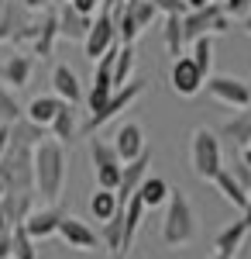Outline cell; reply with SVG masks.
Wrapping results in <instances>:
<instances>
[{
    "instance_id": "4fadbf2b",
    "label": "cell",
    "mask_w": 251,
    "mask_h": 259,
    "mask_svg": "<svg viewBox=\"0 0 251 259\" xmlns=\"http://www.w3.org/2000/svg\"><path fill=\"white\" fill-rule=\"evenodd\" d=\"M31 69H35V59H31V52H7V56H0V83L4 87H11V90H18L24 83L31 80Z\"/></svg>"
},
{
    "instance_id": "8992f818",
    "label": "cell",
    "mask_w": 251,
    "mask_h": 259,
    "mask_svg": "<svg viewBox=\"0 0 251 259\" xmlns=\"http://www.w3.org/2000/svg\"><path fill=\"white\" fill-rule=\"evenodd\" d=\"M227 28H231V18L224 14L220 0H213V4H207V7H193V11L182 14V35H186V45H193V41L203 38V35H224Z\"/></svg>"
},
{
    "instance_id": "b9f144b4",
    "label": "cell",
    "mask_w": 251,
    "mask_h": 259,
    "mask_svg": "<svg viewBox=\"0 0 251 259\" xmlns=\"http://www.w3.org/2000/svg\"><path fill=\"white\" fill-rule=\"evenodd\" d=\"M241 162H244V166H248V169H251V142H248V145H244V149H241Z\"/></svg>"
},
{
    "instance_id": "f1b7e54d",
    "label": "cell",
    "mask_w": 251,
    "mask_h": 259,
    "mask_svg": "<svg viewBox=\"0 0 251 259\" xmlns=\"http://www.w3.org/2000/svg\"><path fill=\"white\" fill-rule=\"evenodd\" d=\"M120 211V204H117V194L114 190H107V187H97V194L90 197V214H93V221H110Z\"/></svg>"
},
{
    "instance_id": "f546056e",
    "label": "cell",
    "mask_w": 251,
    "mask_h": 259,
    "mask_svg": "<svg viewBox=\"0 0 251 259\" xmlns=\"http://www.w3.org/2000/svg\"><path fill=\"white\" fill-rule=\"evenodd\" d=\"M131 73H135V45H120L114 59V90L131 80Z\"/></svg>"
},
{
    "instance_id": "83f0119b",
    "label": "cell",
    "mask_w": 251,
    "mask_h": 259,
    "mask_svg": "<svg viewBox=\"0 0 251 259\" xmlns=\"http://www.w3.org/2000/svg\"><path fill=\"white\" fill-rule=\"evenodd\" d=\"M162 41H165V52L179 59V56H186V35H182V14H172V18H165V28H162Z\"/></svg>"
},
{
    "instance_id": "f35d334b",
    "label": "cell",
    "mask_w": 251,
    "mask_h": 259,
    "mask_svg": "<svg viewBox=\"0 0 251 259\" xmlns=\"http://www.w3.org/2000/svg\"><path fill=\"white\" fill-rule=\"evenodd\" d=\"M7 145H11V124H0V156L7 152Z\"/></svg>"
},
{
    "instance_id": "44dd1931",
    "label": "cell",
    "mask_w": 251,
    "mask_h": 259,
    "mask_svg": "<svg viewBox=\"0 0 251 259\" xmlns=\"http://www.w3.org/2000/svg\"><path fill=\"white\" fill-rule=\"evenodd\" d=\"M217 135L220 139H227L231 145H237V149H244L251 142V104L248 107H241L234 118H227L220 128H217Z\"/></svg>"
},
{
    "instance_id": "3957f363",
    "label": "cell",
    "mask_w": 251,
    "mask_h": 259,
    "mask_svg": "<svg viewBox=\"0 0 251 259\" xmlns=\"http://www.w3.org/2000/svg\"><path fill=\"white\" fill-rule=\"evenodd\" d=\"M35 149L31 145H21L11 142L7 152L0 156V187L4 190H14V194H35Z\"/></svg>"
},
{
    "instance_id": "ba28073f",
    "label": "cell",
    "mask_w": 251,
    "mask_h": 259,
    "mask_svg": "<svg viewBox=\"0 0 251 259\" xmlns=\"http://www.w3.org/2000/svg\"><path fill=\"white\" fill-rule=\"evenodd\" d=\"M203 90H207V94H210L217 104H224V107H234V111H241V107H248V104H251L248 80H241V76L210 73V76H207V83H203Z\"/></svg>"
},
{
    "instance_id": "7dc6e473",
    "label": "cell",
    "mask_w": 251,
    "mask_h": 259,
    "mask_svg": "<svg viewBox=\"0 0 251 259\" xmlns=\"http://www.w3.org/2000/svg\"><path fill=\"white\" fill-rule=\"evenodd\" d=\"M248 90H251V80H248Z\"/></svg>"
},
{
    "instance_id": "60d3db41",
    "label": "cell",
    "mask_w": 251,
    "mask_h": 259,
    "mask_svg": "<svg viewBox=\"0 0 251 259\" xmlns=\"http://www.w3.org/2000/svg\"><path fill=\"white\" fill-rule=\"evenodd\" d=\"M241 221L251 228V190H248V204H244V211H241Z\"/></svg>"
},
{
    "instance_id": "bcb514c9",
    "label": "cell",
    "mask_w": 251,
    "mask_h": 259,
    "mask_svg": "<svg viewBox=\"0 0 251 259\" xmlns=\"http://www.w3.org/2000/svg\"><path fill=\"white\" fill-rule=\"evenodd\" d=\"M4 7H7V0H0V11H4Z\"/></svg>"
},
{
    "instance_id": "c3c4849f",
    "label": "cell",
    "mask_w": 251,
    "mask_h": 259,
    "mask_svg": "<svg viewBox=\"0 0 251 259\" xmlns=\"http://www.w3.org/2000/svg\"><path fill=\"white\" fill-rule=\"evenodd\" d=\"M100 4H103V0H100Z\"/></svg>"
},
{
    "instance_id": "2e32d148",
    "label": "cell",
    "mask_w": 251,
    "mask_h": 259,
    "mask_svg": "<svg viewBox=\"0 0 251 259\" xmlns=\"http://www.w3.org/2000/svg\"><path fill=\"white\" fill-rule=\"evenodd\" d=\"M110 145H114V152L120 156V162L138 159V156L148 149V145H145V128H141L138 121H124V124H120V128L114 132Z\"/></svg>"
},
{
    "instance_id": "cb8c5ba5",
    "label": "cell",
    "mask_w": 251,
    "mask_h": 259,
    "mask_svg": "<svg viewBox=\"0 0 251 259\" xmlns=\"http://www.w3.org/2000/svg\"><path fill=\"white\" fill-rule=\"evenodd\" d=\"M210 183L217 187V194L227 200V204H234L237 211H244V204H248V190H244V187L237 183V177H234L227 166H224V169H220V173H217V177H213Z\"/></svg>"
},
{
    "instance_id": "836d02e7",
    "label": "cell",
    "mask_w": 251,
    "mask_h": 259,
    "mask_svg": "<svg viewBox=\"0 0 251 259\" xmlns=\"http://www.w3.org/2000/svg\"><path fill=\"white\" fill-rule=\"evenodd\" d=\"M155 11L158 14H165V18H172V14H186L190 7H186V0H152Z\"/></svg>"
},
{
    "instance_id": "ac0fdd59",
    "label": "cell",
    "mask_w": 251,
    "mask_h": 259,
    "mask_svg": "<svg viewBox=\"0 0 251 259\" xmlns=\"http://www.w3.org/2000/svg\"><path fill=\"white\" fill-rule=\"evenodd\" d=\"M79 132H83V121H79L76 104H62L58 114H55V121L48 124V139L62 142V145H73V142L79 139Z\"/></svg>"
},
{
    "instance_id": "277c9868",
    "label": "cell",
    "mask_w": 251,
    "mask_h": 259,
    "mask_svg": "<svg viewBox=\"0 0 251 259\" xmlns=\"http://www.w3.org/2000/svg\"><path fill=\"white\" fill-rule=\"evenodd\" d=\"M190 169L200 180H213L224 169V149L213 128H193L190 135Z\"/></svg>"
},
{
    "instance_id": "74e56055",
    "label": "cell",
    "mask_w": 251,
    "mask_h": 259,
    "mask_svg": "<svg viewBox=\"0 0 251 259\" xmlns=\"http://www.w3.org/2000/svg\"><path fill=\"white\" fill-rule=\"evenodd\" d=\"M21 4L28 7V14H35V11H52L55 0H21Z\"/></svg>"
},
{
    "instance_id": "4316f807",
    "label": "cell",
    "mask_w": 251,
    "mask_h": 259,
    "mask_svg": "<svg viewBox=\"0 0 251 259\" xmlns=\"http://www.w3.org/2000/svg\"><path fill=\"white\" fill-rule=\"evenodd\" d=\"M169 190H172V187H169V183H165L162 177H145V180H141V187H138L135 194L141 197V204H145V207H165V200H169Z\"/></svg>"
},
{
    "instance_id": "ffe728a7",
    "label": "cell",
    "mask_w": 251,
    "mask_h": 259,
    "mask_svg": "<svg viewBox=\"0 0 251 259\" xmlns=\"http://www.w3.org/2000/svg\"><path fill=\"white\" fill-rule=\"evenodd\" d=\"M248 232H251V228L241 218L231 221V225H224V228L217 232V239H213V252L234 259V256H237V249H241V245H244V239H248Z\"/></svg>"
},
{
    "instance_id": "8fae6325",
    "label": "cell",
    "mask_w": 251,
    "mask_h": 259,
    "mask_svg": "<svg viewBox=\"0 0 251 259\" xmlns=\"http://www.w3.org/2000/svg\"><path fill=\"white\" fill-rule=\"evenodd\" d=\"M58 239L66 242V249H73V252H97L100 245V232L93 225H86L83 218H73V214H66L62 225H58Z\"/></svg>"
},
{
    "instance_id": "ee69618b",
    "label": "cell",
    "mask_w": 251,
    "mask_h": 259,
    "mask_svg": "<svg viewBox=\"0 0 251 259\" xmlns=\"http://www.w3.org/2000/svg\"><path fill=\"white\" fill-rule=\"evenodd\" d=\"M241 28H244V31H248V35H251V7H248V14L241 18Z\"/></svg>"
},
{
    "instance_id": "d6986e66",
    "label": "cell",
    "mask_w": 251,
    "mask_h": 259,
    "mask_svg": "<svg viewBox=\"0 0 251 259\" xmlns=\"http://www.w3.org/2000/svg\"><path fill=\"white\" fill-rule=\"evenodd\" d=\"M55 38H58V21L55 11H45V18L35 24V38H31V56L38 59H52L55 52Z\"/></svg>"
},
{
    "instance_id": "7402d4cb",
    "label": "cell",
    "mask_w": 251,
    "mask_h": 259,
    "mask_svg": "<svg viewBox=\"0 0 251 259\" xmlns=\"http://www.w3.org/2000/svg\"><path fill=\"white\" fill-rule=\"evenodd\" d=\"M145 204H141V197H131L128 204H120V221H124V252H131V245H135L138 232H141V225H145Z\"/></svg>"
},
{
    "instance_id": "d6a6232c",
    "label": "cell",
    "mask_w": 251,
    "mask_h": 259,
    "mask_svg": "<svg viewBox=\"0 0 251 259\" xmlns=\"http://www.w3.org/2000/svg\"><path fill=\"white\" fill-rule=\"evenodd\" d=\"M190 56L196 59V66L210 76L213 73V35H203V38H196L193 45H190Z\"/></svg>"
},
{
    "instance_id": "e0dca14e",
    "label": "cell",
    "mask_w": 251,
    "mask_h": 259,
    "mask_svg": "<svg viewBox=\"0 0 251 259\" xmlns=\"http://www.w3.org/2000/svg\"><path fill=\"white\" fill-rule=\"evenodd\" d=\"M148 166H152V149H145L138 159L124 162V169H120V183H117V204H128V200L135 197V190L141 187V180L148 177Z\"/></svg>"
},
{
    "instance_id": "f6af8a7d",
    "label": "cell",
    "mask_w": 251,
    "mask_h": 259,
    "mask_svg": "<svg viewBox=\"0 0 251 259\" xmlns=\"http://www.w3.org/2000/svg\"><path fill=\"white\" fill-rule=\"evenodd\" d=\"M210 259H227V256H220V252H213V256Z\"/></svg>"
},
{
    "instance_id": "52a82bcc",
    "label": "cell",
    "mask_w": 251,
    "mask_h": 259,
    "mask_svg": "<svg viewBox=\"0 0 251 259\" xmlns=\"http://www.w3.org/2000/svg\"><path fill=\"white\" fill-rule=\"evenodd\" d=\"M114 45H120V38H117V18H114V11L100 7L97 14H93V24H90L86 38H83V52H86V59L97 62L100 56H107Z\"/></svg>"
},
{
    "instance_id": "1f68e13d",
    "label": "cell",
    "mask_w": 251,
    "mask_h": 259,
    "mask_svg": "<svg viewBox=\"0 0 251 259\" xmlns=\"http://www.w3.org/2000/svg\"><path fill=\"white\" fill-rule=\"evenodd\" d=\"M11 259H38V249H35V239L14 225V232H11Z\"/></svg>"
},
{
    "instance_id": "6da1fadb",
    "label": "cell",
    "mask_w": 251,
    "mask_h": 259,
    "mask_svg": "<svg viewBox=\"0 0 251 259\" xmlns=\"http://www.w3.org/2000/svg\"><path fill=\"white\" fill-rule=\"evenodd\" d=\"M35 194H41L45 200L55 204L58 194L66 190V173H69V156H66V145L55 139H45L35 145Z\"/></svg>"
},
{
    "instance_id": "5bb4252c",
    "label": "cell",
    "mask_w": 251,
    "mask_h": 259,
    "mask_svg": "<svg viewBox=\"0 0 251 259\" xmlns=\"http://www.w3.org/2000/svg\"><path fill=\"white\" fill-rule=\"evenodd\" d=\"M52 11H55V21H58V38H69V41L86 38V31H90V24H93L90 14H79L69 0H58V7H52Z\"/></svg>"
},
{
    "instance_id": "e575fe53",
    "label": "cell",
    "mask_w": 251,
    "mask_h": 259,
    "mask_svg": "<svg viewBox=\"0 0 251 259\" xmlns=\"http://www.w3.org/2000/svg\"><path fill=\"white\" fill-rule=\"evenodd\" d=\"M220 7H224L227 18H244L248 7H251V0H220Z\"/></svg>"
},
{
    "instance_id": "8d00e7d4",
    "label": "cell",
    "mask_w": 251,
    "mask_h": 259,
    "mask_svg": "<svg viewBox=\"0 0 251 259\" xmlns=\"http://www.w3.org/2000/svg\"><path fill=\"white\" fill-rule=\"evenodd\" d=\"M69 4L76 7L79 14H90V18H93V14L100 11V0H69Z\"/></svg>"
},
{
    "instance_id": "4dcf8cb0",
    "label": "cell",
    "mask_w": 251,
    "mask_h": 259,
    "mask_svg": "<svg viewBox=\"0 0 251 259\" xmlns=\"http://www.w3.org/2000/svg\"><path fill=\"white\" fill-rule=\"evenodd\" d=\"M24 118V107H21V100L14 97V90L11 87H4L0 83V124H14V121Z\"/></svg>"
},
{
    "instance_id": "5b68a950",
    "label": "cell",
    "mask_w": 251,
    "mask_h": 259,
    "mask_svg": "<svg viewBox=\"0 0 251 259\" xmlns=\"http://www.w3.org/2000/svg\"><path fill=\"white\" fill-rule=\"evenodd\" d=\"M145 90H148V80H145V76H141V80H128L124 87H117L114 94L107 97V104H103V107H97V111H90V114H86L83 132H86V135H97L103 124H110V121H114L117 114H124L135 100L145 97Z\"/></svg>"
},
{
    "instance_id": "7a4b0ae2",
    "label": "cell",
    "mask_w": 251,
    "mask_h": 259,
    "mask_svg": "<svg viewBox=\"0 0 251 259\" xmlns=\"http://www.w3.org/2000/svg\"><path fill=\"white\" fill-rule=\"evenodd\" d=\"M196 232H200V218H196V207L190 204V197L172 187L169 190V200H165V218H162V245H169V249H182V245H190L196 239Z\"/></svg>"
},
{
    "instance_id": "d4e9b609",
    "label": "cell",
    "mask_w": 251,
    "mask_h": 259,
    "mask_svg": "<svg viewBox=\"0 0 251 259\" xmlns=\"http://www.w3.org/2000/svg\"><path fill=\"white\" fill-rule=\"evenodd\" d=\"M100 242H103V249L110 252V259H124V221H120V211H117L110 221H103L100 225Z\"/></svg>"
},
{
    "instance_id": "484cf974",
    "label": "cell",
    "mask_w": 251,
    "mask_h": 259,
    "mask_svg": "<svg viewBox=\"0 0 251 259\" xmlns=\"http://www.w3.org/2000/svg\"><path fill=\"white\" fill-rule=\"evenodd\" d=\"M24 24H28V7L7 0V7L0 11V41H14Z\"/></svg>"
},
{
    "instance_id": "d590c367",
    "label": "cell",
    "mask_w": 251,
    "mask_h": 259,
    "mask_svg": "<svg viewBox=\"0 0 251 259\" xmlns=\"http://www.w3.org/2000/svg\"><path fill=\"white\" fill-rule=\"evenodd\" d=\"M231 173L237 177V183H241L244 190H251V169L244 166V162H234V166H231Z\"/></svg>"
},
{
    "instance_id": "30bf717a",
    "label": "cell",
    "mask_w": 251,
    "mask_h": 259,
    "mask_svg": "<svg viewBox=\"0 0 251 259\" xmlns=\"http://www.w3.org/2000/svg\"><path fill=\"white\" fill-rule=\"evenodd\" d=\"M203 83H207V73L196 66V59L186 52V56H179L172 59V69H169V87H172L179 97H196L200 90H203Z\"/></svg>"
},
{
    "instance_id": "9a60e30c",
    "label": "cell",
    "mask_w": 251,
    "mask_h": 259,
    "mask_svg": "<svg viewBox=\"0 0 251 259\" xmlns=\"http://www.w3.org/2000/svg\"><path fill=\"white\" fill-rule=\"evenodd\" d=\"M52 94H55L58 100H66V104H83L86 100V90H83V83H79V76H76V69L73 66H66V62H55L52 66Z\"/></svg>"
},
{
    "instance_id": "603a6c76",
    "label": "cell",
    "mask_w": 251,
    "mask_h": 259,
    "mask_svg": "<svg viewBox=\"0 0 251 259\" xmlns=\"http://www.w3.org/2000/svg\"><path fill=\"white\" fill-rule=\"evenodd\" d=\"M66 100H58L55 94H41V97H35L28 107H24V118L31 121V124H41V128H48L52 121H55L58 107H62Z\"/></svg>"
},
{
    "instance_id": "ab89813d",
    "label": "cell",
    "mask_w": 251,
    "mask_h": 259,
    "mask_svg": "<svg viewBox=\"0 0 251 259\" xmlns=\"http://www.w3.org/2000/svg\"><path fill=\"white\" fill-rule=\"evenodd\" d=\"M0 259H11V235H0Z\"/></svg>"
},
{
    "instance_id": "7c38bea8",
    "label": "cell",
    "mask_w": 251,
    "mask_h": 259,
    "mask_svg": "<svg viewBox=\"0 0 251 259\" xmlns=\"http://www.w3.org/2000/svg\"><path fill=\"white\" fill-rule=\"evenodd\" d=\"M69 211L62 207V204H48V207H41V211H31L28 218L21 221V228L31 235V239H48V235H58V225L66 218Z\"/></svg>"
},
{
    "instance_id": "7bdbcfd3",
    "label": "cell",
    "mask_w": 251,
    "mask_h": 259,
    "mask_svg": "<svg viewBox=\"0 0 251 259\" xmlns=\"http://www.w3.org/2000/svg\"><path fill=\"white\" fill-rule=\"evenodd\" d=\"M207 4H213V0H186V7L193 11V7H207Z\"/></svg>"
},
{
    "instance_id": "9c48e42d",
    "label": "cell",
    "mask_w": 251,
    "mask_h": 259,
    "mask_svg": "<svg viewBox=\"0 0 251 259\" xmlns=\"http://www.w3.org/2000/svg\"><path fill=\"white\" fill-rule=\"evenodd\" d=\"M90 159H93L97 183L117 194V183H120V169H124V162H120V156L114 152V145L103 142V139H97V135H90Z\"/></svg>"
}]
</instances>
